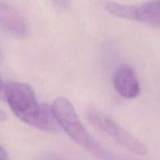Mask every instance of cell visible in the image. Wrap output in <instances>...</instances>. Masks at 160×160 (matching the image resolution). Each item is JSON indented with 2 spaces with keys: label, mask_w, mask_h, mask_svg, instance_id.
I'll list each match as a JSON object with an SVG mask.
<instances>
[{
  "label": "cell",
  "mask_w": 160,
  "mask_h": 160,
  "mask_svg": "<svg viewBox=\"0 0 160 160\" xmlns=\"http://www.w3.org/2000/svg\"><path fill=\"white\" fill-rule=\"evenodd\" d=\"M8 156L6 152L0 146V160H7Z\"/></svg>",
  "instance_id": "9c48e42d"
},
{
  "label": "cell",
  "mask_w": 160,
  "mask_h": 160,
  "mask_svg": "<svg viewBox=\"0 0 160 160\" xmlns=\"http://www.w3.org/2000/svg\"><path fill=\"white\" fill-rule=\"evenodd\" d=\"M4 91L9 108L22 121L42 131H56L59 129L52 107L38 102L31 86L9 81L4 84Z\"/></svg>",
  "instance_id": "6da1fadb"
},
{
  "label": "cell",
  "mask_w": 160,
  "mask_h": 160,
  "mask_svg": "<svg viewBox=\"0 0 160 160\" xmlns=\"http://www.w3.org/2000/svg\"><path fill=\"white\" fill-rule=\"evenodd\" d=\"M53 114L60 126L80 146L104 160H115L91 138L78 118L72 103L65 98H57L52 105Z\"/></svg>",
  "instance_id": "7a4b0ae2"
},
{
  "label": "cell",
  "mask_w": 160,
  "mask_h": 160,
  "mask_svg": "<svg viewBox=\"0 0 160 160\" xmlns=\"http://www.w3.org/2000/svg\"><path fill=\"white\" fill-rule=\"evenodd\" d=\"M0 98H5L4 84L2 81L1 78H0Z\"/></svg>",
  "instance_id": "30bf717a"
},
{
  "label": "cell",
  "mask_w": 160,
  "mask_h": 160,
  "mask_svg": "<svg viewBox=\"0 0 160 160\" xmlns=\"http://www.w3.org/2000/svg\"><path fill=\"white\" fill-rule=\"evenodd\" d=\"M105 9L111 15L115 16L120 18L128 19V20H135L136 13V6L120 4L115 2H106L104 4Z\"/></svg>",
  "instance_id": "52a82bcc"
},
{
  "label": "cell",
  "mask_w": 160,
  "mask_h": 160,
  "mask_svg": "<svg viewBox=\"0 0 160 160\" xmlns=\"http://www.w3.org/2000/svg\"><path fill=\"white\" fill-rule=\"evenodd\" d=\"M135 20L160 27V0H152L136 6Z\"/></svg>",
  "instance_id": "8992f818"
},
{
  "label": "cell",
  "mask_w": 160,
  "mask_h": 160,
  "mask_svg": "<svg viewBox=\"0 0 160 160\" xmlns=\"http://www.w3.org/2000/svg\"><path fill=\"white\" fill-rule=\"evenodd\" d=\"M114 86L119 95L125 98H134L141 92L139 81L134 70L127 65L121 66L114 75Z\"/></svg>",
  "instance_id": "277c9868"
},
{
  "label": "cell",
  "mask_w": 160,
  "mask_h": 160,
  "mask_svg": "<svg viewBox=\"0 0 160 160\" xmlns=\"http://www.w3.org/2000/svg\"><path fill=\"white\" fill-rule=\"evenodd\" d=\"M55 7L61 10L67 9L69 6V0H52Z\"/></svg>",
  "instance_id": "ba28073f"
},
{
  "label": "cell",
  "mask_w": 160,
  "mask_h": 160,
  "mask_svg": "<svg viewBox=\"0 0 160 160\" xmlns=\"http://www.w3.org/2000/svg\"><path fill=\"white\" fill-rule=\"evenodd\" d=\"M87 120L100 131L125 147L133 154L144 156L147 153V148L137 138L121 128L112 119L95 107H90L86 111Z\"/></svg>",
  "instance_id": "3957f363"
},
{
  "label": "cell",
  "mask_w": 160,
  "mask_h": 160,
  "mask_svg": "<svg viewBox=\"0 0 160 160\" xmlns=\"http://www.w3.org/2000/svg\"><path fill=\"white\" fill-rule=\"evenodd\" d=\"M6 119H7V115H6V113L3 110V109H0V120H1V121H4Z\"/></svg>",
  "instance_id": "8fae6325"
},
{
  "label": "cell",
  "mask_w": 160,
  "mask_h": 160,
  "mask_svg": "<svg viewBox=\"0 0 160 160\" xmlns=\"http://www.w3.org/2000/svg\"><path fill=\"white\" fill-rule=\"evenodd\" d=\"M0 25L17 37H24L26 34V24L20 14L3 3H0Z\"/></svg>",
  "instance_id": "5b68a950"
}]
</instances>
